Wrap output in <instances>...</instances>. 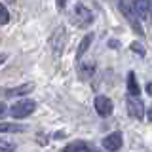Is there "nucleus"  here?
Instances as JSON below:
<instances>
[{"label":"nucleus","mask_w":152,"mask_h":152,"mask_svg":"<svg viewBox=\"0 0 152 152\" xmlns=\"http://www.w3.org/2000/svg\"><path fill=\"white\" fill-rule=\"evenodd\" d=\"M6 57H8L6 53H0V65H2V63H4V61H6Z\"/></svg>","instance_id":"nucleus-20"},{"label":"nucleus","mask_w":152,"mask_h":152,"mask_svg":"<svg viewBox=\"0 0 152 152\" xmlns=\"http://www.w3.org/2000/svg\"><path fill=\"white\" fill-rule=\"evenodd\" d=\"M88 150H89V146L84 141H72L63 148V152H88Z\"/></svg>","instance_id":"nucleus-11"},{"label":"nucleus","mask_w":152,"mask_h":152,"mask_svg":"<svg viewBox=\"0 0 152 152\" xmlns=\"http://www.w3.org/2000/svg\"><path fill=\"white\" fill-rule=\"evenodd\" d=\"M118 8H120V12L126 15V19L131 23V27L135 28V32H139V34H142V27H141V23H139V19H137L135 15V12H133V6L129 2H118Z\"/></svg>","instance_id":"nucleus-3"},{"label":"nucleus","mask_w":152,"mask_h":152,"mask_svg":"<svg viewBox=\"0 0 152 152\" xmlns=\"http://www.w3.org/2000/svg\"><path fill=\"white\" fill-rule=\"evenodd\" d=\"M88 152H101V150H97V148H89Z\"/></svg>","instance_id":"nucleus-21"},{"label":"nucleus","mask_w":152,"mask_h":152,"mask_svg":"<svg viewBox=\"0 0 152 152\" xmlns=\"http://www.w3.org/2000/svg\"><path fill=\"white\" fill-rule=\"evenodd\" d=\"M6 114H8V107L4 103H0V118H4Z\"/></svg>","instance_id":"nucleus-18"},{"label":"nucleus","mask_w":152,"mask_h":152,"mask_svg":"<svg viewBox=\"0 0 152 152\" xmlns=\"http://www.w3.org/2000/svg\"><path fill=\"white\" fill-rule=\"evenodd\" d=\"M91 42H93V34H86V36L82 38V42H80V46H78V51H76V59H78V61L82 59V55L89 50Z\"/></svg>","instance_id":"nucleus-12"},{"label":"nucleus","mask_w":152,"mask_h":152,"mask_svg":"<svg viewBox=\"0 0 152 152\" xmlns=\"http://www.w3.org/2000/svg\"><path fill=\"white\" fill-rule=\"evenodd\" d=\"M0 152H15V146L8 141H0Z\"/></svg>","instance_id":"nucleus-16"},{"label":"nucleus","mask_w":152,"mask_h":152,"mask_svg":"<svg viewBox=\"0 0 152 152\" xmlns=\"http://www.w3.org/2000/svg\"><path fill=\"white\" fill-rule=\"evenodd\" d=\"M34 86L32 84H23L19 88H13V89H8V97H17V95H27L28 91H32Z\"/></svg>","instance_id":"nucleus-14"},{"label":"nucleus","mask_w":152,"mask_h":152,"mask_svg":"<svg viewBox=\"0 0 152 152\" xmlns=\"http://www.w3.org/2000/svg\"><path fill=\"white\" fill-rule=\"evenodd\" d=\"M127 112H129V116L135 118V120H142V118H145V104H142L141 99L127 97Z\"/></svg>","instance_id":"nucleus-5"},{"label":"nucleus","mask_w":152,"mask_h":152,"mask_svg":"<svg viewBox=\"0 0 152 152\" xmlns=\"http://www.w3.org/2000/svg\"><path fill=\"white\" fill-rule=\"evenodd\" d=\"M148 12H150V15H152V4H150V10H148Z\"/></svg>","instance_id":"nucleus-22"},{"label":"nucleus","mask_w":152,"mask_h":152,"mask_svg":"<svg viewBox=\"0 0 152 152\" xmlns=\"http://www.w3.org/2000/svg\"><path fill=\"white\" fill-rule=\"evenodd\" d=\"M127 91H129V97L139 99L141 88H139V82H137V78H135V72H129V74H127Z\"/></svg>","instance_id":"nucleus-9"},{"label":"nucleus","mask_w":152,"mask_h":152,"mask_svg":"<svg viewBox=\"0 0 152 152\" xmlns=\"http://www.w3.org/2000/svg\"><path fill=\"white\" fill-rule=\"evenodd\" d=\"M145 114H146V118H148V122H152V104L148 107V110H146Z\"/></svg>","instance_id":"nucleus-19"},{"label":"nucleus","mask_w":152,"mask_h":152,"mask_svg":"<svg viewBox=\"0 0 152 152\" xmlns=\"http://www.w3.org/2000/svg\"><path fill=\"white\" fill-rule=\"evenodd\" d=\"M78 70L82 78H91L95 74V70H97V65H95V61H82L78 65Z\"/></svg>","instance_id":"nucleus-8"},{"label":"nucleus","mask_w":152,"mask_h":152,"mask_svg":"<svg viewBox=\"0 0 152 152\" xmlns=\"http://www.w3.org/2000/svg\"><path fill=\"white\" fill-rule=\"evenodd\" d=\"M8 21H10V12H8V8L0 2V25H6Z\"/></svg>","instance_id":"nucleus-15"},{"label":"nucleus","mask_w":152,"mask_h":152,"mask_svg":"<svg viewBox=\"0 0 152 152\" xmlns=\"http://www.w3.org/2000/svg\"><path fill=\"white\" fill-rule=\"evenodd\" d=\"M131 50H133V51H139L141 55H145V50H142L141 44H137V42H133V44H131Z\"/></svg>","instance_id":"nucleus-17"},{"label":"nucleus","mask_w":152,"mask_h":152,"mask_svg":"<svg viewBox=\"0 0 152 152\" xmlns=\"http://www.w3.org/2000/svg\"><path fill=\"white\" fill-rule=\"evenodd\" d=\"M122 142H124L122 133L120 131H112V133H108V135L103 139V148L108 150V152H116V150H120Z\"/></svg>","instance_id":"nucleus-4"},{"label":"nucleus","mask_w":152,"mask_h":152,"mask_svg":"<svg viewBox=\"0 0 152 152\" xmlns=\"http://www.w3.org/2000/svg\"><path fill=\"white\" fill-rule=\"evenodd\" d=\"M21 131H27V127L21 124H6V122L0 124V133H21Z\"/></svg>","instance_id":"nucleus-13"},{"label":"nucleus","mask_w":152,"mask_h":152,"mask_svg":"<svg viewBox=\"0 0 152 152\" xmlns=\"http://www.w3.org/2000/svg\"><path fill=\"white\" fill-rule=\"evenodd\" d=\"M133 12H135L137 19H142L148 15V10H150V2H145V0H139V2H133Z\"/></svg>","instance_id":"nucleus-10"},{"label":"nucleus","mask_w":152,"mask_h":152,"mask_svg":"<svg viewBox=\"0 0 152 152\" xmlns=\"http://www.w3.org/2000/svg\"><path fill=\"white\" fill-rule=\"evenodd\" d=\"M95 112L99 114V116L107 118L112 114V101L108 97H104V95H99V97H95Z\"/></svg>","instance_id":"nucleus-6"},{"label":"nucleus","mask_w":152,"mask_h":152,"mask_svg":"<svg viewBox=\"0 0 152 152\" xmlns=\"http://www.w3.org/2000/svg\"><path fill=\"white\" fill-rule=\"evenodd\" d=\"M63 42H65V28H63V27H59V28H57V31L53 32V36L50 38V44H51V48H53L55 55H59L61 48H63Z\"/></svg>","instance_id":"nucleus-7"},{"label":"nucleus","mask_w":152,"mask_h":152,"mask_svg":"<svg viewBox=\"0 0 152 152\" xmlns=\"http://www.w3.org/2000/svg\"><path fill=\"white\" fill-rule=\"evenodd\" d=\"M74 13H76V17H74V21H76V25L78 27H89L93 23V12L89 8H86L84 4H76L74 6Z\"/></svg>","instance_id":"nucleus-2"},{"label":"nucleus","mask_w":152,"mask_h":152,"mask_svg":"<svg viewBox=\"0 0 152 152\" xmlns=\"http://www.w3.org/2000/svg\"><path fill=\"white\" fill-rule=\"evenodd\" d=\"M34 107H36L34 101H31V99H23V101H17L8 112L12 114V118H15V120H23V118L31 116V114L34 112Z\"/></svg>","instance_id":"nucleus-1"}]
</instances>
